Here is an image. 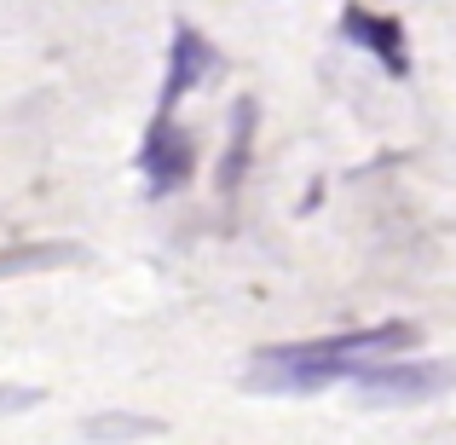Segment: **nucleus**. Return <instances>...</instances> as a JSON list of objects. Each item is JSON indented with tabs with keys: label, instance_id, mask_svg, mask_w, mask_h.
I'll return each mask as SVG.
<instances>
[{
	"label": "nucleus",
	"instance_id": "nucleus-1",
	"mask_svg": "<svg viewBox=\"0 0 456 445\" xmlns=\"http://www.w3.org/2000/svg\"><path fill=\"white\" fill-rule=\"evenodd\" d=\"M416 347V324H370V330H346V335H323V342H289V347H266L248 365V388L255 393H318L330 382H346L358 365L411 353Z\"/></svg>",
	"mask_w": 456,
	"mask_h": 445
},
{
	"label": "nucleus",
	"instance_id": "nucleus-2",
	"mask_svg": "<svg viewBox=\"0 0 456 445\" xmlns=\"http://www.w3.org/2000/svg\"><path fill=\"white\" fill-rule=\"evenodd\" d=\"M358 388V400L376 405V411H393V405H422L439 400L451 388V365L445 358H376V365H358L346 376Z\"/></svg>",
	"mask_w": 456,
	"mask_h": 445
},
{
	"label": "nucleus",
	"instance_id": "nucleus-3",
	"mask_svg": "<svg viewBox=\"0 0 456 445\" xmlns=\"http://www.w3.org/2000/svg\"><path fill=\"white\" fill-rule=\"evenodd\" d=\"M139 174L151 179V197H167V191H179L191 179V139L167 122V111L151 122L145 145H139Z\"/></svg>",
	"mask_w": 456,
	"mask_h": 445
},
{
	"label": "nucleus",
	"instance_id": "nucleus-4",
	"mask_svg": "<svg viewBox=\"0 0 456 445\" xmlns=\"http://www.w3.org/2000/svg\"><path fill=\"white\" fill-rule=\"evenodd\" d=\"M225 58L214 53V41L202 29H191V23H179L174 29V53H167V87H162V111H174L179 99H185L191 87H202V81L220 70Z\"/></svg>",
	"mask_w": 456,
	"mask_h": 445
},
{
	"label": "nucleus",
	"instance_id": "nucleus-5",
	"mask_svg": "<svg viewBox=\"0 0 456 445\" xmlns=\"http://www.w3.org/2000/svg\"><path fill=\"white\" fill-rule=\"evenodd\" d=\"M346 35H353L358 46H370V53L381 58V64L393 70V76H404L411 70V53H404V29L393 18H376V12H346Z\"/></svg>",
	"mask_w": 456,
	"mask_h": 445
},
{
	"label": "nucleus",
	"instance_id": "nucleus-6",
	"mask_svg": "<svg viewBox=\"0 0 456 445\" xmlns=\"http://www.w3.org/2000/svg\"><path fill=\"white\" fill-rule=\"evenodd\" d=\"M87 249L81 243H12L0 249V278H23V272H58V267H81Z\"/></svg>",
	"mask_w": 456,
	"mask_h": 445
},
{
	"label": "nucleus",
	"instance_id": "nucleus-7",
	"mask_svg": "<svg viewBox=\"0 0 456 445\" xmlns=\"http://www.w3.org/2000/svg\"><path fill=\"white\" fill-rule=\"evenodd\" d=\"M248 145H255V99H237V111H232V151L220 156V191H232L237 179H243Z\"/></svg>",
	"mask_w": 456,
	"mask_h": 445
},
{
	"label": "nucleus",
	"instance_id": "nucleus-8",
	"mask_svg": "<svg viewBox=\"0 0 456 445\" xmlns=\"http://www.w3.org/2000/svg\"><path fill=\"white\" fill-rule=\"evenodd\" d=\"M81 434L87 440H162L167 428L151 423V416H87Z\"/></svg>",
	"mask_w": 456,
	"mask_h": 445
},
{
	"label": "nucleus",
	"instance_id": "nucleus-9",
	"mask_svg": "<svg viewBox=\"0 0 456 445\" xmlns=\"http://www.w3.org/2000/svg\"><path fill=\"white\" fill-rule=\"evenodd\" d=\"M29 405H41V393H35V388H18V382H0V416H18V411H29Z\"/></svg>",
	"mask_w": 456,
	"mask_h": 445
}]
</instances>
